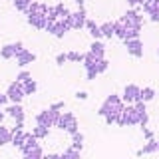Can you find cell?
<instances>
[{
  "label": "cell",
  "mask_w": 159,
  "mask_h": 159,
  "mask_svg": "<svg viewBox=\"0 0 159 159\" xmlns=\"http://www.w3.org/2000/svg\"><path fill=\"white\" fill-rule=\"evenodd\" d=\"M123 107H125V103H123L121 96H117V93H109V96L103 99V103L99 106L98 116L106 117V116H109V113H117V116H119V113L123 111Z\"/></svg>",
  "instance_id": "cell-1"
},
{
  "label": "cell",
  "mask_w": 159,
  "mask_h": 159,
  "mask_svg": "<svg viewBox=\"0 0 159 159\" xmlns=\"http://www.w3.org/2000/svg\"><path fill=\"white\" fill-rule=\"evenodd\" d=\"M54 127L62 129V131H68L70 135H74V133L80 131V123H78V119H76V116H74L72 111H62L60 113V117H58V121H56Z\"/></svg>",
  "instance_id": "cell-2"
},
{
  "label": "cell",
  "mask_w": 159,
  "mask_h": 159,
  "mask_svg": "<svg viewBox=\"0 0 159 159\" xmlns=\"http://www.w3.org/2000/svg\"><path fill=\"white\" fill-rule=\"evenodd\" d=\"M117 125L119 127H129V125H139V113L135 111L133 106H125L123 111L119 113L117 119Z\"/></svg>",
  "instance_id": "cell-3"
},
{
  "label": "cell",
  "mask_w": 159,
  "mask_h": 159,
  "mask_svg": "<svg viewBox=\"0 0 159 159\" xmlns=\"http://www.w3.org/2000/svg\"><path fill=\"white\" fill-rule=\"evenodd\" d=\"M60 113L62 111H54V109H42V111L36 113V123L38 125H46V127H54L60 117Z\"/></svg>",
  "instance_id": "cell-4"
},
{
  "label": "cell",
  "mask_w": 159,
  "mask_h": 159,
  "mask_svg": "<svg viewBox=\"0 0 159 159\" xmlns=\"http://www.w3.org/2000/svg\"><path fill=\"white\" fill-rule=\"evenodd\" d=\"M70 22V26H72V30H82L86 28V22H88V12L86 8H78L76 12H72V16L66 18Z\"/></svg>",
  "instance_id": "cell-5"
},
{
  "label": "cell",
  "mask_w": 159,
  "mask_h": 159,
  "mask_svg": "<svg viewBox=\"0 0 159 159\" xmlns=\"http://www.w3.org/2000/svg\"><path fill=\"white\" fill-rule=\"evenodd\" d=\"M6 96H8V99H10V103H20L24 99V88H22V84H18L16 80H14L12 84L8 86V89H6Z\"/></svg>",
  "instance_id": "cell-6"
},
{
  "label": "cell",
  "mask_w": 159,
  "mask_h": 159,
  "mask_svg": "<svg viewBox=\"0 0 159 159\" xmlns=\"http://www.w3.org/2000/svg\"><path fill=\"white\" fill-rule=\"evenodd\" d=\"M139 86H135V84H127L125 88H123V93H121V99L125 106H133V103L139 99Z\"/></svg>",
  "instance_id": "cell-7"
},
{
  "label": "cell",
  "mask_w": 159,
  "mask_h": 159,
  "mask_svg": "<svg viewBox=\"0 0 159 159\" xmlns=\"http://www.w3.org/2000/svg\"><path fill=\"white\" fill-rule=\"evenodd\" d=\"M121 22L125 24V26H143V16L139 14V10L129 8L127 12L121 16Z\"/></svg>",
  "instance_id": "cell-8"
},
{
  "label": "cell",
  "mask_w": 159,
  "mask_h": 159,
  "mask_svg": "<svg viewBox=\"0 0 159 159\" xmlns=\"http://www.w3.org/2000/svg\"><path fill=\"white\" fill-rule=\"evenodd\" d=\"M123 44H125V50H127L129 56L143 58V42L139 38H135V40H123Z\"/></svg>",
  "instance_id": "cell-9"
},
{
  "label": "cell",
  "mask_w": 159,
  "mask_h": 159,
  "mask_svg": "<svg viewBox=\"0 0 159 159\" xmlns=\"http://www.w3.org/2000/svg\"><path fill=\"white\" fill-rule=\"evenodd\" d=\"M4 111H6L8 116L14 119V121H24V109H22L20 103H8Z\"/></svg>",
  "instance_id": "cell-10"
},
{
  "label": "cell",
  "mask_w": 159,
  "mask_h": 159,
  "mask_svg": "<svg viewBox=\"0 0 159 159\" xmlns=\"http://www.w3.org/2000/svg\"><path fill=\"white\" fill-rule=\"evenodd\" d=\"M32 62H36V54L34 52H30V50H24V52H20L18 56H16V64L20 68H26L28 64H32Z\"/></svg>",
  "instance_id": "cell-11"
},
{
  "label": "cell",
  "mask_w": 159,
  "mask_h": 159,
  "mask_svg": "<svg viewBox=\"0 0 159 159\" xmlns=\"http://www.w3.org/2000/svg\"><path fill=\"white\" fill-rule=\"evenodd\" d=\"M89 54H92V56H96L98 60L106 58V44L99 42V40H93V42L89 44Z\"/></svg>",
  "instance_id": "cell-12"
},
{
  "label": "cell",
  "mask_w": 159,
  "mask_h": 159,
  "mask_svg": "<svg viewBox=\"0 0 159 159\" xmlns=\"http://www.w3.org/2000/svg\"><path fill=\"white\" fill-rule=\"evenodd\" d=\"M46 22H48V18L44 14H32V16H28V24L36 30H44L46 28Z\"/></svg>",
  "instance_id": "cell-13"
},
{
  "label": "cell",
  "mask_w": 159,
  "mask_h": 159,
  "mask_svg": "<svg viewBox=\"0 0 159 159\" xmlns=\"http://www.w3.org/2000/svg\"><path fill=\"white\" fill-rule=\"evenodd\" d=\"M157 151H159V141H157V139H149L145 145L137 151V155L139 157H141V155H151V153H157Z\"/></svg>",
  "instance_id": "cell-14"
},
{
  "label": "cell",
  "mask_w": 159,
  "mask_h": 159,
  "mask_svg": "<svg viewBox=\"0 0 159 159\" xmlns=\"http://www.w3.org/2000/svg\"><path fill=\"white\" fill-rule=\"evenodd\" d=\"M40 139L34 135V133H26V141H24V145H22V149H20V151H22V155H26L28 151H32L34 147H38L40 145Z\"/></svg>",
  "instance_id": "cell-15"
},
{
  "label": "cell",
  "mask_w": 159,
  "mask_h": 159,
  "mask_svg": "<svg viewBox=\"0 0 159 159\" xmlns=\"http://www.w3.org/2000/svg\"><path fill=\"white\" fill-rule=\"evenodd\" d=\"M10 131H12V141H10V143H12L14 147L22 149L24 141H26V133H24V131H20V129H16V127H12Z\"/></svg>",
  "instance_id": "cell-16"
},
{
  "label": "cell",
  "mask_w": 159,
  "mask_h": 159,
  "mask_svg": "<svg viewBox=\"0 0 159 159\" xmlns=\"http://www.w3.org/2000/svg\"><path fill=\"white\" fill-rule=\"evenodd\" d=\"M70 30H72V26H70L68 20H58V22H56V30H54V36H56V38H64Z\"/></svg>",
  "instance_id": "cell-17"
},
{
  "label": "cell",
  "mask_w": 159,
  "mask_h": 159,
  "mask_svg": "<svg viewBox=\"0 0 159 159\" xmlns=\"http://www.w3.org/2000/svg\"><path fill=\"white\" fill-rule=\"evenodd\" d=\"M99 30H102V36L107 38V40H111L113 36H116V24H113V22H103V24H99Z\"/></svg>",
  "instance_id": "cell-18"
},
{
  "label": "cell",
  "mask_w": 159,
  "mask_h": 159,
  "mask_svg": "<svg viewBox=\"0 0 159 159\" xmlns=\"http://www.w3.org/2000/svg\"><path fill=\"white\" fill-rule=\"evenodd\" d=\"M86 28H88L89 36H92L93 40H99V38H103V36H102V30H99V24H96L93 20H89V18H88V22H86Z\"/></svg>",
  "instance_id": "cell-19"
},
{
  "label": "cell",
  "mask_w": 159,
  "mask_h": 159,
  "mask_svg": "<svg viewBox=\"0 0 159 159\" xmlns=\"http://www.w3.org/2000/svg\"><path fill=\"white\" fill-rule=\"evenodd\" d=\"M153 98H155V89H153V88H149V86H145V88H141V89H139V99H137V102H151V99Z\"/></svg>",
  "instance_id": "cell-20"
},
{
  "label": "cell",
  "mask_w": 159,
  "mask_h": 159,
  "mask_svg": "<svg viewBox=\"0 0 159 159\" xmlns=\"http://www.w3.org/2000/svg\"><path fill=\"white\" fill-rule=\"evenodd\" d=\"M32 133H34L38 139H48V137H50V127L38 125V123H36V127H32Z\"/></svg>",
  "instance_id": "cell-21"
},
{
  "label": "cell",
  "mask_w": 159,
  "mask_h": 159,
  "mask_svg": "<svg viewBox=\"0 0 159 159\" xmlns=\"http://www.w3.org/2000/svg\"><path fill=\"white\" fill-rule=\"evenodd\" d=\"M10 141H12V131L0 123V145H6V143H10Z\"/></svg>",
  "instance_id": "cell-22"
},
{
  "label": "cell",
  "mask_w": 159,
  "mask_h": 159,
  "mask_svg": "<svg viewBox=\"0 0 159 159\" xmlns=\"http://www.w3.org/2000/svg\"><path fill=\"white\" fill-rule=\"evenodd\" d=\"M141 34V26H125V38L123 40H135Z\"/></svg>",
  "instance_id": "cell-23"
},
{
  "label": "cell",
  "mask_w": 159,
  "mask_h": 159,
  "mask_svg": "<svg viewBox=\"0 0 159 159\" xmlns=\"http://www.w3.org/2000/svg\"><path fill=\"white\" fill-rule=\"evenodd\" d=\"M72 147L74 149H78V151H82V147H84V133H74L72 135Z\"/></svg>",
  "instance_id": "cell-24"
},
{
  "label": "cell",
  "mask_w": 159,
  "mask_h": 159,
  "mask_svg": "<svg viewBox=\"0 0 159 159\" xmlns=\"http://www.w3.org/2000/svg\"><path fill=\"white\" fill-rule=\"evenodd\" d=\"M22 88H24V93H26V96H34L36 89H38V84H36V80H30V82L22 84Z\"/></svg>",
  "instance_id": "cell-25"
},
{
  "label": "cell",
  "mask_w": 159,
  "mask_h": 159,
  "mask_svg": "<svg viewBox=\"0 0 159 159\" xmlns=\"http://www.w3.org/2000/svg\"><path fill=\"white\" fill-rule=\"evenodd\" d=\"M0 58H4V60L14 58V48H12V44H4V46L0 48Z\"/></svg>",
  "instance_id": "cell-26"
},
{
  "label": "cell",
  "mask_w": 159,
  "mask_h": 159,
  "mask_svg": "<svg viewBox=\"0 0 159 159\" xmlns=\"http://www.w3.org/2000/svg\"><path fill=\"white\" fill-rule=\"evenodd\" d=\"M22 159H44V151H42V147H34L32 151H28L26 155H24Z\"/></svg>",
  "instance_id": "cell-27"
},
{
  "label": "cell",
  "mask_w": 159,
  "mask_h": 159,
  "mask_svg": "<svg viewBox=\"0 0 159 159\" xmlns=\"http://www.w3.org/2000/svg\"><path fill=\"white\" fill-rule=\"evenodd\" d=\"M60 159H80V151L74 147H68L64 153H60Z\"/></svg>",
  "instance_id": "cell-28"
},
{
  "label": "cell",
  "mask_w": 159,
  "mask_h": 159,
  "mask_svg": "<svg viewBox=\"0 0 159 159\" xmlns=\"http://www.w3.org/2000/svg\"><path fill=\"white\" fill-rule=\"evenodd\" d=\"M56 10H58V18H60V20H66V18L72 16V12H70V10L64 6L62 2H58V4H56Z\"/></svg>",
  "instance_id": "cell-29"
},
{
  "label": "cell",
  "mask_w": 159,
  "mask_h": 159,
  "mask_svg": "<svg viewBox=\"0 0 159 159\" xmlns=\"http://www.w3.org/2000/svg\"><path fill=\"white\" fill-rule=\"evenodd\" d=\"M84 58H86V54H82V52H68V62H76V64H80L82 62L84 64Z\"/></svg>",
  "instance_id": "cell-30"
},
{
  "label": "cell",
  "mask_w": 159,
  "mask_h": 159,
  "mask_svg": "<svg viewBox=\"0 0 159 159\" xmlns=\"http://www.w3.org/2000/svg\"><path fill=\"white\" fill-rule=\"evenodd\" d=\"M32 2H36V0H14V6H16V10H20V12H26Z\"/></svg>",
  "instance_id": "cell-31"
},
{
  "label": "cell",
  "mask_w": 159,
  "mask_h": 159,
  "mask_svg": "<svg viewBox=\"0 0 159 159\" xmlns=\"http://www.w3.org/2000/svg\"><path fill=\"white\" fill-rule=\"evenodd\" d=\"M107 68H109V62L106 58H102V60H96V72L98 74H103V72H107Z\"/></svg>",
  "instance_id": "cell-32"
},
{
  "label": "cell",
  "mask_w": 159,
  "mask_h": 159,
  "mask_svg": "<svg viewBox=\"0 0 159 159\" xmlns=\"http://www.w3.org/2000/svg\"><path fill=\"white\" fill-rule=\"evenodd\" d=\"M113 24H116V36L119 40H123L125 38V24H123L121 20H117V22H113Z\"/></svg>",
  "instance_id": "cell-33"
},
{
  "label": "cell",
  "mask_w": 159,
  "mask_h": 159,
  "mask_svg": "<svg viewBox=\"0 0 159 159\" xmlns=\"http://www.w3.org/2000/svg\"><path fill=\"white\" fill-rule=\"evenodd\" d=\"M30 80H32V74H30L28 70H22V72L16 76V82L18 84H26V82H30Z\"/></svg>",
  "instance_id": "cell-34"
},
{
  "label": "cell",
  "mask_w": 159,
  "mask_h": 159,
  "mask_svg": "<svg viewBox=\"0 0 159 159\" xmlns=\"http://www.w3.org/2000/svg\"><path fill=\"white\" fill-rule=\"evenodd\" d=\"M133 107H135V111L139 113V116H143V113H147L145 102H135V103H133Z\"/></svg>",
  "instance_id": "cell-35"
},
{
  "label": "cell",
  "mask_w": 159,
  "mask_h": 159,
  "mask_svg": "<svg viewBox=\"0 0 159 159\" xmlns=\"http://www.w3.org/2000/svg\"><path fill=\"white\" fill-rule=\"evenodd\" d=\"M12 48H14V58H16L20 52H24V50H26V48H24V44L20 42V40H18V42H12Z\"/></svg>",
  "instance_id": "cell-36"
},
{
  "label": "cell",
  "mask_w": 159,
  "mask_h": 159,
  "mask_svg": "<svg viewBox=\"0 0 159 159\" xmlns=\"http://www.w3.org/2000/svg\"><path fill=\"white\" fill-rule=\"evenodd\" d=\"M66 62H68V52H60L56 56V64H58V66H64Z\"/></svg>",
  "instance_id": "cell-37"
},
{
  "label": "cell",
  "mask_w": 159,
  "mask_h": 159,
  "mask_svg": "<svg viewBox=\"0 0 159 159\" xmlns=\"http://www.w3.org/2000/svg\"><path fill=\"white\" fill-rule=\"evenodd\" d=\"M103 119H106V123H107V125H113V123H117L119 116H117V113H109V116H106Z\"/></svg>",
  "instance_id": "cell-38"
},
{
  "label": "cell",
  "mask_w": 159,
  "mask_h": 159,
  "mask_svg": "<svg viewBox=\"0 0 159 159\" xmlns=\"http://www.w3.org/2000/svg\"><path fill=\"white\" fill-rule=\"evenodd\" d=\"M56 22H58V20H48V22H46V28H44V30H46L48 34H54V30H56Z\"/></svg>",
  "instance_id": "cell-39"
},
{
  "label": "cell",
  "mask_w": 159,
  "mask_h": 159,
  "mask_svg": "<svg viewBox=\"0 0 159 159\" xmlns=\"http://www.w3.org/2000/svg\"><path fill=\"white\" fill-rule=\"evenodd\" d=\"M149 123V113H143V116H139V125H141V129H145Z\"/></svg>",
  "instance_id": "cell-40"
},
{
  "label": "cell",
  "mask_w": 159,
  "mask_h": 159,
  "mask_svg": "<svg viewBox=\"0 0 159 159\" xmlns=\"http://www.w3.org/2000/svg\"><path fill=\"white\" fill-rule=\"evenodd\" d=\"M99 76V74L96 72V70H88V72H86V80H88V82H92V80H96Z\"/></svg>",
  "instance_id": "cell-41"
},
{
  "label": "cell",
  "mask_w": 159,
  "mask_h": 159,
  "mask_svg": "<svg viewBox=\"0 0 159 159\" xmlns=\"http://www.w3.org/2000/svg\"><path fill=\"white\" fill-rule=\"evenodd\" d=\"M8 103H10L8 96H6V93H0V109H2V107H6Z\"/></svg>",
  "instance_id": "cell-42"
},
{
  "label": "cell",
  "mask_w": 159,
  "mask_h": 159,
  "mask_svg": "<svg viewBox=\"0 0 159 159\" xmlns=\"http://www.w3.org/2000/svg\"><path fill=\"white\" fill-rule=\"evenodd\" d=\"M64 107H66V103H64V102H56V103L50 106V109H54V111H60V109H64Z\"/></svg>",
  "instance_id": "cell-43"
},
{
  "label": "cell",
  "mask_w": 159,
  "mask_h": 159,
  "mask_svg": "<svg viewBox=\"0 0 159 159\" xmlns=\"http://www.w3.org/2000/svg\"><path fill=\"white\" fill-rule=\"evenodd\" d=\"M141 131H143V137H145L147 139V141H149V139H153V131H151V129H141Z\"/></svg>",
  "instance_id": "cell-44"
},
{
  "label": "cell",
  "mask_w": 159,
  "mask_h": 159,
  "mask_svg": "<svg viewBox=\"0 0 159 159\" xmlns=\"http://www.w3.org/2000/svg\"><path fill=\"white\" fill-rule=\"evenodd\" d=\"M149 20H151V22H159V12H151V14H149Z\"/></svg>",
  "instance_id": "cell-45"
},
{
  "label": "cell",
  "mask_w": 159,
  "mask_h": 159,
  "mask_svg": "<svg viewBox=\"0 0 159 159\" xmlns=\"http://www.w3.org/2000/svg\"><path fill=\"white\" fill-rule=\"evenodd\" d=\"M76 98L78 99H88V92H76Z\"/></svg>",
  "instance_id": "cell-46"
},
{
  "label": "cell",
  "mask_w": 159,
  "mask_h": 159,
  "mask_svg": "<svg viewBox=\"0 0 159 159\" xmlns=\"http://www.w3.org/2000/svg\"><path fill=\"white\" fill-rule=\"evenodd\" d=\"M44 159H60L58 153H48V155H44Z\"/></svg>",
  "instance_id": "cell-47"
},
{
  "label": "cell",
  "mask_w": 159,
  "mask_h": 159,
  "mask_svg": "<svg viewBox=\"0 0 159 159\" xmlns=\"http://www.w3.org/2000/svg\"><path fill=\"white\" fill-rule=\"evenodd\" d=\"M127 4H129V6H139V0H127Z\"/></svg>",
  "instance_id": "cell-48"
},
{
  "label": "cell",
  "mask_w": 159,
  "mask_h": 159,
  "mask_svg": "<svg viewBox=\"0 0 159 159\" xmlns=\"http://www.w3.org/2000/svg\"><path fill=\"white\" fill-rule=\"evenodd\" d=\"M74 2H76L78 8H84V2H86V0H74Z\"/></svg>",
  "instance_id": "cell-49"
},
{
  "label": "cell",
  "mask_w": 159,
  "mask_h": 159,
  "mask_svg": "<svg viewBox=\"0 0 159 159\" xmlns=\"http://www.w3.org/2000/svg\"><path fill=\"white\" fill-rule=\"evenodd\" d=\"M2 119H4V113H2V109H0V123H2Z\"/></svg>",
  "instance_id": "cell-50"
},
{
  "label": "cell",
  "mask_w": 159,
  "mask_h": 159,
  "mask_svg": "<svg viewBox=\"0 0 159 159\" xmlns=\"http://www.w3.org/2000/svg\"><path fill=\"white\" fill-rule=\"evenodd\" d=\"M155 10L159 12V0H155Z\"/></svg>",
  "instance_id": "cell-51"
},
{
  "label": "cell",
  "mask_w": 159,
  "mask_h": 159,
  "mask_svg": "<svg viewBox=\"0 0 159 159\" xmlns=\"http://www.w3.org/2000/svg\"><path fill=\"white\" fill-rule=\"evenodd\" d=\"M157 54H159V48H157Z\"/></svg>",
  "instance_id": "cell-52"
},
{
  "label": "cell",
  "mask_w": 159,
  "mask_h": 159,
  "mask_svg": "<svg viewBox=\"0 0 159 159\" xmlns=\"http://www.w3.org/2000/svg\"><path fill=\"white\" fill-rule=\"evenodd\" d=\"M157 141H159V139H157Z\"/></svg>",
  "instance_id": "cell-53"
}]
</instances>
